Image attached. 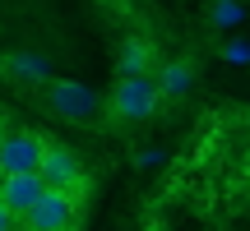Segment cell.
<instances>
[{"mask_svg":"<svg viewBox=\"0 0 250 231\" xmlns=\"http://www.w3.org/2000/svg\"><path fill=\"white\" fill-rule=\"evenodd\" d=\"M158 107H162V97L153 88V79H116V88L107 93V111L125 125H139L148 116H158Z\"/></svg>","mask_w":250,"mask_h":231,"instance_id":"cell-1","label":"cell"},{"mask_svg":"<svg viewBox=\"0 0 250 231\" xmlns=\"http://www.w3.org/2000/svg\"><path fill=\"white\" fill-rule=\"evenodd\" d=\"M37 180H42L46 190H56V194H74V199H79L83 167H79V157H74L70 148L46 143V148H42V162H37Z\"/></svg>","mask_w":250,"mask_h":231,"instance_id":"cell-2","label":"cell"},{"mask_svg":"<svg viewBox=\"0 0 250 231\" xmlns=\"http://www.w3.org/2000/svg\"><path fill=\"white\" fill-rule=\"evenodd\" d=\"M46 107L65 120H93L102 107V97L88 88V83H74V79H46Z\"/></svg>","mask_w":250,"mask_h":231,"instance_id":"cell-3","label":"cell"},{"mask_svg":"<svg viewBox=\"0 0 250 231\" xmlns=\"http://www.w3.org/2000/svg\"><path fill=\"white\" fill-rule=\"evenodd\" d=\"M46 139L37 130H14L0 139V176H37Z\"/></svg>","mask_w":250,"mask_h":231,"instance_id":"cell-4","label":"cell"},{"mask_svg":"<svg viewBox=\"0 0 250 231\" xmlns=\"http://www.w3.org/2000/svg\"><path fill=\"white\" fill-rule=\"evenodd\" d=\"M74 213H79V199H74V194H56V190H46V194L23 213V231H70L74 227Z\"/></svg>","mask_w":250,"mask_h":231,"instance_id":"cell-5","label":"cell"},{"mask_svg":"<svg viewBox=\"0 0 250 231\" xmlns=\"http://www.w3.org/2000/svg\"><path fill=\"white\" fill-rule=\"evenodd\" d=\"M42 194H46V185L37 176H0V204H5L9 217H23Z\"/></svg>","mask_w":250,"mask_h":231,"instance_id":"cell-6","label":"cell"},{"mask_svg":"<svg viewBox=\"0 0 250 231\" xmlns=\"http://www.w3.org/2000/svg\"><path fill=\"white\" fill-rule=\"evenodd\" d=\"M153 65H158L153 42H144V37H125L121 42V51H116V74L121 79H148Z\"/></svg>","mask_w":250,"mask_h":231,"instance_id":"cell-7","label":"cell"},{"mask_svg":"<svg viewBox=\"0 0 250 231\" xmlns=\"http://www.w3.org/2000/svg\"><path fill=\"white\" fill-rule=\"evenodd\" d=\"M153 70H158V74H148V79H153V88H158L162 102L186 97V93L195 88V70H190L186 60H167V65H153Z\"/></svg>","mask_w":250,"mask_h":231,"instance_id":"cell-8","label":"cell"},{"mask_svg":"<svg viewBox=\"0 0 250 231\" xmlns=\"http://www.w3.org/2000/svg\"><path fill=\"white\" fill-rule=\"evenodd\" d=\"M5 70L14 74V79H23V83H46V79H51V65H46V56H37V51L5 56Z\"/></svg>","mask_w":250,"mask_h":231,"instance_id":"cell-9","label":"cell"},{"mask_svg":"<svg viewBox=\"0 0 250 231\" xmlns=\"http://www.w3.org/2000/svg\"><path fill=\"white\" fill-rule=\"evenodd\" d=\"M241 19H246L241 0H213V5H208V23H213V28H236Z\"/></svg>","mask_w":250,"mask_h":231,"instance_id":"cell-10","label":"cell"},{"mask_svg":"<svg viewBox=\"0 0 250 231\" xmlns=\"http://www.w3.org/2000/svg\"><path fill=\"white\" fill-rule=\"evenodd\" d=\"M223 56H227V60H236V65H246V60H250V46H246V42H227Z\"/></svg>","mask_w":250,"mask_h":231,"instance_id":"cell-11","label":"cell"},{"mask_svg":"<svg viewBox=\"0 0 250 231\" xmlns=\"http://www.w3.org/2000/svg\"><path fill=\"white\" fill-rule=\"evenodd\" d=\"M0 231H14V217L5 213V204H0Z\"/></svg>","mask_w":250,"mask_h":231,"instance_id":"cell-12","label":"cell"},{"mask_svg":"<svg viewBox=\"0 0 250 231\" xmlns=\"http://www.w3.org/2000/svg\"><path fill=\"white\" fill-rule=\"evenodd\" d=\"M0 139H5V125H0Z\"/></svg>","mask_w":250,"mask_h":231,"instance_id":"cell-13","label":"cell"},{"mask_svg":"<svg viewBox=\"0 0 250 231\" xmlns=\"http://www.w3.org/2000/svg\"><path fill=\"white\" fill-rule=\"evenodd\" d=\"M246 162H250V153H246Z\"/></svg>","mask_w":250,"mask_h":231,"instance_id":"cell-14","label":"cell"}]
</instances>
